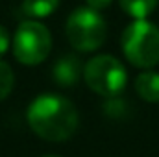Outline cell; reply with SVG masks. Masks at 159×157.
Masks as SVG:
<instances>
[{
  "label": "cell",
  "instance_id": "obj_10",
  "mask_svg": "<svg viewBox=\"0 0 159 157\" xmlns=\"http://www.w3.org/2000/svg\"><path fill=\"white\" fill-rule=\"evenodd\" d=\"M13 83H15V76H13L11 67L7 63L0 61V102L9 96V92L13 89Z\"/></svg>",
  "mask_w": 159,
  "mask_h": 157
},
{
  "label": "cell",
  "instance_id": "obj_13",
  "mask_svg": "<svg viewBox=\"0 0 159 157\" xmlns=\"http://www.w3.org/2000/svg\"><path fill=\"white\" fill-rule=\"evenodd\" d=\"M44 157H57V155H44Z\"/></svg>",
  "mask_w": 159,
  "mask_h": 157
},
{
  "label": "cell",
  "instance_id": "obj_8",
  "mask_svg": "<svg viewBox=\"0 0 159 157\" xmlns=\"http://www.w3.org/2000/svg\"><path fill=\"white\" fill-rule=\"evenodd\" d=\"M59 6V0H24L22 2V11L28 17L34 19H44L50 17Z\"/></svg>",
  "mask_w": 159,
  "mask_h": 157
},
{
  "label": "cell",
  "instance_id": "obj_9",
  "mask_svg": "<svg viewBox=\"0 0 159 157\" xmlns=\"http://www.w3.org/2000/svg\"><path fill=\"white\" fill-rule=\"evenodd\" d=\"M119 2L120 7L128 15H131L135 19H144L157 7L159 0H119Z\"/></svg>",
  "mask_w": 159,
  "mask_h": 157
},
{
  "label": "cell",
  "instance_id": "obj_12",
  "mask_svg": "<svg viewBox=\"0 0 159 157\" xmlns=\"http://www.w3.org/2000/svg\"><path fill=\"white\" fill-rule=\"evenodd\" d=\"M85 2H87V6H89V7H93V9L100 11V9H106L113 0H85Z\"/></svg>",
  "mask_w": 159,
  "mask_h": 157
},
{
  "label": "cell",
  "instance_id": "obj_2",
  "mask_svg": "<svg viewBox=\"0 0 159 157\" xmlns=\"http://www.w3.org/2000/svg\"><path fill=\"white\" fill-rule=\"evenodd\" d=\"M122 52L133 67L150 69L157 65L159 28L144 19H135L122 34Z\"/></svg>",
  "mask_w": 159,
  "mask_h": 157
},
{
  "label": "cell",
  "instance_id": "obj_7",
  "mask_svg": "<svg viewBox=\"0 0 159 157\" xmlns=\"http://www.w3.org/2000/svg\"><path fill=\"white\" fill-rule=\"evenodd\" d=\"M135 91L146 102H152V104L159 102V74L157 72L139 74L135 79Z\"/></svg>",
  "mask_w": 159,
  "mask_h": 157
},
{
  "label": "cell",
  "instance_id": "obj_11",
  "mask_svg": "<svg viewBox=\"0 0 159 157\" xmlns=\"http://www.w3.org/2000/svg\"><path fill=\"white\" fill-rule=\"evenodd\" d=\"M9 43H11V37H9V32L0 24V57L7 52L9 48Z\"/></svg>",
  "mask_w": 159,
  "mask_h": 157
},
{
  "label": "cell",
  "instance_id": "obj_6",
  "mask_svg": "<svg viewBox=\"0 0 159 157\" xmlns=\"http://www.w3.org/2000/svg\"><path fill=\"white\" fill-rule=\"evenodd\" d=\"M81 74V65H80L78 57L72 56H63L61 59H57L52 67V78L57 85L61 87H70L80 79Z\"/></svg>",
  "mask_w": 159,
  "mask_h": 157
},
{
  "label": "cell",
  "instance_id": "obj_4",
  "mask_svg": "<svg viewBox=\"0 0 159 157\" xmlns=\"http://www.w3.org/2000/svg\"><path fill=\"white\" fill-rule=\"evenodd\" d=\"M83 78L89 89L94 91L96 94H102L106 98H115L124 91L128 83V72L117 57L102 54L93 57L85 65Z\"/></svg>",
  "mask_w": 159,
  "mask_h": 157
},
{
  "label": "cell",
  "instance_id": "obj_1",
  "mask_svg": "<svg viewBox=\"0 0 159 157\" xmlns=\"http://www.w3.org/2000/svg\"><path fill=\"white\" fill-rule=\"evenodd\" d=\"M26 118L32 131L50 142L70 139L78 128V111L74 104L59 94L37 96L30 104Z\"/></svg>",
  "mask_w": 159,
  "mask_h": 157
},
{
  "label": "cell",
  "instance_id": "obj_3",
  "mask_svg": "<svg viewBox=\"0 0 159 157\" xmlns=\"http://www.w3.org/2000/svg\"><path fill=\"white\" fill-rule=\"evenodd\" d=\"M67 39L80 52H93L106 41V20L102 15L85 6L74 9L65 24Z\"/></svg>",
  "mask_w": 159,
  "mask_h": 157
},
{
  "label": "cell",
  "instance_id": "obj_5",
  "mask_svg": "<svg viewBox=\"0 0 159 157\" xmlns=\"http://www.w3.org/2000/svg\"><path fill=\"white\" fill-rule=\"evenodd\" d=\"M52 50V35L39 20H24L13 35V56L22 65H39Z\"/></svg>",
  "mask_w": 159,
  "mask_h": 157
}]
</instances>
